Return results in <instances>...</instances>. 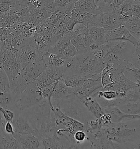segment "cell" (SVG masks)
<instances>
[{
  "mask_svg": "<svg viewBox=\"0 0 140 149\" xmlns=\"http://www.w3.org/2000/svg\"><path fill=\"white\" fill-rule=\"evenodd\" d=\"M106 64L93 52L78 54L72 58L66 59L63 66L64 77L80 75L91 78L93 75L101 73Z\"/></svg>",
  "mask_w": 140,
  "mask_h": 149,
  "instance_id": "cell-1",
  "label": "cell"
},
{
  "mask_svg": "<svg viewBox=\"0 0 140 149\" xmlns=\"http://www.w3.org/2000/svg\"><path fill=\"white\" fill-rule=\"evenodd\" d=\"M135 50V47L128 42L111 41L101 45L94 53L106 63L125 69Z\"/></svg>",
  "mask_w": 140,
  "mask_h": 149,
  "instance_id": "cell-2",
  "label": "cell"
},
{
  "mask_svg": "<svg viewBox=\"0 0 140 149\" xmlns=\"http://www.w3.org/2000/svg\"><path fill=\"white\" fill-rule=\"evenodd\" d=\"M116 149H127L140 139V120L122 123L111 122L102 127Z\"/></svg>",
  "mask_w": 140,
  "mask_h": 149,
  "instance_id": "cell-3",
  "label": "cell"
},
{
  "mask_svg": "<svg viewBox=\"0 0 140 149\" xmlns=\"http://www.w3.org/2000/svg\"><path fill=\"white\" fill-rule=\"evenodd\" d=\"M52 106L57 107L66 116L84 124L95 119L83 102L74 95H70L58 100H52Z\"/></svg>",
  "mask_w": 140,
  "mask_h": 149,
  "instance_id": "cell-4",
  "label": "cell"
},
{
  "mask_svg": "<svg viewBox=\"0 0 140 149\" xmlns=\"http://www.w3.org/2000/svg\"><path fill=\"white\" fill-rule=\"evenodd\" d=\"M46 70V65L43 59L32 62L22 70L19 75L15 89L13 92L14 98L24 91L29 84Z\"/></svg>",
  "mask_w": 140,
  "mask_h": 149,
  "instance_id": "cell-5",
  "label": "cell"
},
{
  "mask_svg": "<svg viewBox=\"0 0 140 149\" xmlns=\"http://www.w3.org/2000/svg\"><path fill=\"white\" fill-rule=\"evenodd\" d=\"M43 98L40 90L34 81L15 98V108L20 110L26 109L38 104Z\"/></svg>",
  "mask_w": 140,
  "mask_h": 149,
  "instance_id": "cell-6",
  "label": "cell"
},
{
  "mask_svg": "<svg viewBox=\"0 0 140 149\" xmlns=\"http://www.w3.org/2000/svg\"><path fill=\"white\" fill-rule=\"evenodd\" d=\"M4 72L8 79L10 87L13 93L18 78L22 71L21 63L17 54L12 53L2 64Z\"/></svg>",
  "mask_w": 140,
  "mask_h": 149,
  "instance_id": "cell-7",
  "label": "cell"
},
{
  "mask_svg": "<svg viewBox=\"0 0 140 149\" xmlns=\"http://www.w3.org/2000/svg\"><path fill=\"white\" fill-rule=\"evenodd\" d=\"M0 106L9 109H15V101L4 69L0 72Z\"/></svg>",
  "mask_w": 140,
  "mask_h": 149,
  "instance_id": "cell-8",
  "label": "cell"
},
{
  "mask_svg": "<svg viewBox=\"0 0 140 149\" xmlns=\"http://www.w3.org/2000/svg\"><path fill=\"white\" fill-rule=\"evenodd\" d=\"M96 26L103 27L108 31H112L122 25L116 8L111 12L96 15Z\"/></svg>",
  "mask_w": 140,
  "mask_h": 149,
  "instance_id": "cell-9",
  "label": "cell"
},
{
  "mask_svg": "<svg viewBox=\"0 0 140 149\" xmlns=\"http://www.w3.org/2000/svg\"><path fill=\"white\" fill-rule=\"evenodd\" d=\"M14 116L12 123L15 133L24 134H33L35 136L36 131L31 126L26 115L22 110L15 109L13 110Z\"/></svg>",
  "mask_w": 140,
  "mask_h": 149,
  "instance_id": "cell-10",
  "label": "cell"
},
{
  "mask_svg": "<svg viewBox=\"0 0 140 149\" xmlns=\"http://www.w3.org/2000/svg\"><path fill=\"white\" fill-rule=\"evenodd\" d=\"M41 149H70V142L65 137L57 133L43 136L39 139Z\"/></svg>",
  "mask_w": 140,
  "mask_h": 149,
  "instance_id": "cell-11",
  "label": "cell"
},
{
  "mask_svg": "<svg viewBox=\"0 0 140 149\" xmlns=\"http://www.w3.org/2000/svg\"><path fill=\"white\" fill-rule=\"evenodd\" d=\"M17 55L21 63L22 70L31 62L42 59L43 53L27 43L20 49Z\"/></svg>",
  "mask_w": 140,
  "mask_h": 149,
  "instance_id": "cell-12",
  "label": "cell"
},
{
  "mask_svg": "<svg viewBox=\"0 0 140 149\" xmlns=\"http://www.w3.org/2000/svg\"><path fill=\"white\" fill-rule=\"evenodd\" d=\"M111 41H125L130 43L135 47L139 45L138 40L123 25L109 31L107 42Z\"/></svg>",
  "mask_w": 140,
  "mask_h": 149,
  "instance_id": "cell-13",
  "label": "cell"
},
{
  "mask_svg": "<svg viewBox=\"0 0 140 149\" xmlns=\"http://www.w3.org/2000/svg\"><path fill=\"white\" fill-rule=\"evenodd\" d=\"M15 137L19 145V149H41L39 139L33 134H24L15 133Z\"/></svg>",
  "mask_w": 140,
  "mask_h": 149,
  "instance_id": "cell-14",
  "label": "cell"
},
{
  "mask_svg": "<svg viewBox=\"0 0 140 149\" xmlns=\"http://www.w3.org/2000/svg\"><path fill=\"white\" fill-rule=\"evenodd\" d=\"M105 113L111 115V122L122 123L140 120V115L127 114L123 112L118 107H114L104 109Z\"/></svg>",
  "mask_w": 140,
  "mask_h": 149,
  "instance_id": "cell-15",
  "label": "cell"
},
{
  "mask_svg": "<svg viewBox=\"0 0 140 149\" xmlns=\"http://www.w3.org/2000/svg\"><path fill=\"white\" fill-rule=\"evenodd\" d=\"M90 149H116L113 142L108 138L103 128L98 130Z\"/></svg>",
  "mask_w": 140,
  "mask_h": 149,
  "instance_id": "cell-16",
  "label": "cell"
},
{
  "mask_svg": "<svg viewBox=\"0 0 140 149\" xmlns=\"http://www.w3.org/2000/svg\"><path fill=\"white\" fill-rule=\"evenodd\" d=\"M76 90V88L66 86L62 79L57 81L51 97V101L61 100L70 95H74Z\"/></svg>",
  "mask_w": 140,
  "mask_h": 149,
  "instance_id": "cell-17",
  "label": "cell"
},
{
  "mask_svg": "<svg viewBox=\"0 0 140 149\" xmlns=\"http://www.w3.org/2000/svg\"><path fill=\"white\" fill-rule=\"evenodd\" d=\"M80 100L83 102L84 105L87 108L88 110L95 117L99 118L104 114V110L94 97L90 96L83 97Z\"/></svg>",
  "mask_w": 140,
  "mask_h": 149,
  "instance_id": "cell-18",
  "label": "cell"
},
{
  "mask_svg": "<svg viewBox=\"0 0 140 149\" xmlns=\"http://www.w3.org/2000/svg\"><path fill=\"white\" fill-rule=\"evenodd\" d=\"M120 19L123 25L126 27L131 34L139 40L140 36V17L134 16L127 18L120 17Z\"/></svg>",
  "mask_w": 140,
  "mask_h": 149,
  "instance_id": "cell-19",
  "label": "cell"
},
{
  "mask_svg": "<svg viewBox=\"0 0 140 149\" xmlns=\"http://www.w3.org/2000/svg\"><path fill=\"white\" fill-rule=\"evenodd\" d=\"M88 29L90 35L95 43L101 47L107 42L110 31L99 26L91 27Z\"/></svg>",
  "mask_w": 140,
  "mask_h": 149,
  "instance_id": "cell-20",
  "label": "cell"
},
{
  "mask_svg": "<svg viewBox=\"0 0 140 149\" xmlns=\"http://www.w3.org/2000/svg\"><path fill=\"white\" fill-rule=\"evenodd\" d=\"M74 7L82 12L92 15H97L102 13L97 7L95 0H78Z\"/></svg>",
  "mask_w": 140,
  "mask_h": 149,
  "instance_id": "cell-21",
  "label": "cell"
},
{
  "mask_svg": "<svg viewBox=\"0 0 140 149\" xmlns=\"http://www.w3.org/2000/svg\"><path fill=\"white\" fill-rule=\"evenodd\" d=\"M71 43L70 31H69L57 40L54 44L51 45L47 52L60 56L62 52Z\"/></svg>",
  "mask_w": 140,
  "mask_h": 149,
  "instance_id": "cell-22",
  "label": "cell"
},
{
  "mask_svg": "<svg viewBox=\"0 0 140 149\" xmlns=\"http://www.w3.org/2000/svg\"><path fill=\"white\" fill-rule=\"evenodd\" d=\"M42 59L46 67L47 66H63L65 59L59 55L49 52H46L43 54Z\"/></svg>",
  "mask_w": 140,
  "mask_h": 149,
  "instance_id": "cell-23",
  "label": "cell"
},
{
  "mask_svg": "<svg viewBox=\"0 0 140 149\" xmlns=\"http://www.w3.org/2000/svg\"><path fill=\"white\" fill-rule=\"evenodd\" d=\"M118 107L124 113L140 115V101L122 103Z\"/></svg>",
  "mask_w": 140,
  "mask_h": 149,
  "instance_id": "cell-24",
  "label": "cell"
},
{
  "mask_svg": "<svg viewBox=\"0 0 140 149\" xmlns=\"http://www.w3.org/2000/svg\"><path fill=\"white\" fill-rule=\"evenodd\" d=\"M87 79V78L83 76L74 75L64 77L62 80L66 86L69 88H77L81 86Z\"/></svg>",
  "mask_w": 140,
  "mask_h": 149,
  "instance_id": "cell-25",
  "label": "cell"
},
{
  "mask_svg": "<svg viewBox=\"0 0 140 149\" xmlns=\"http://www.w3.org/2000/svg\"><path fill=\"white\" fill-rule=\"evenodd\" d=\"M0 149H19V145L15 137L4 132L0 141Z\"/></svg>",
  "mask_w": 140,
  "mask_h": 149,
  "instance_id": "cell-26",
  "label": "cell"
},
{
  "mask_svg": "<svg viewBox=\"0 0 140 149\" xmlns=\"http://www.w3.org/2000/svg\"><path fill=\"white\" fill-rule=\"evenodd\" d=\"M45 72L53 80L57 81L64 78V72L63 66H47Z\"/></svg>",
  "mask_w": 140,
  "mask_h": 149,
  "instance_id": "cell-27",
  "label": "cell"
},
{
  "mask_svg": "<svg viewBox=\"0 0 140 149\" xmlns=\"http://www.w3.org/2000/svg\"><path fill=\"white\" fill-rule=\"evenodd\" d=\"M35 82L38 88L41 90L48 87L55 81L51 79L44 71L36 78Z\"/></svg>",
  "mask_w": 140,
  "mask_h": 149,
  "instance_id": "cell-28",
  "label": "cell"
},
{
  "mask_svg": "<svg viewBox=\"0 0 140 149\" xmlns=\"http://www.w3.org/2000/svg\"><path fill=\"white\" fill-rule=\"evenodd\" d=\"M126 68H140V46L135 47V50L129 59Z\"/></svg>",
  "mask_w": 140,
  "mask_h": 149,
  "instance_id": "cell-29",
  "label": "cell"
},
{
  "mask_svg": "<svg viewBox=\"0 0 140 149\" xmlns=\"http://www.w3.org/2000/svg\"><path fill=\"white\" fill-rule=\"evenodd\" d=\"M78 54V52L74 45L71 43L62 52L60 56L66 60L75 57Z\"/></svg>",
  "mask_w": 140,
  "mask_h": 149,
  "instance_id": "cell-30",
  "label": "cell"
},
{
  "mask_svg": "<svg viewBox=\"0 0 140 149\" xmlns=\"http://www.w3.org/2000/svg\"><path fill=\"white\" fill-rule=\"evenodd\" d=\"M4 130L6 133L13 135L15 133L14 128L12 123L10 121H6L4 123Z\"/></svg>",
  "mask_w": 140,
  "mask_h": 149,
  "instance_id": "cell-31",
  "label": "cell"
},
{
  "mask_svg": "<svg viewBox=\"0 0 140 149\" xmlns=\"http://www.w3.org/2000/svg\"><path fill=\"white\" fill-rule=\"evenodd\" d=\"M6 122V120L3 118L2 114L0 113V141L1 140L2 136H4V123Z\"/></svg>",
  "mask_w": 140,
  "mask_h": 149,
  "instance_id": "cell-32",
  "label": "cell"
},
{
  "mask_svg": "<svg viewBox=\"0 0 140 149\" xmlns=\"http://www.w3.org/2000/svg\"><path fill=\"white\" fill-rule=\"evenodd\" d=\"M132 1L135 2H137V3H140V0H132Z\"/></svg>",
  "mask_w": 140,
  "mask_h": 149,
  "instance_id": "cell-33",
  "label": "cell"
},
{
  "mask_svg": "<svg viewBox=\"0 0 140 149\" xmlns=\"http://www.w3.org/2000/svg\"><path fill=\"white\" fill-rule=\"evenodd\" d=\"M2 70H3V67H2V66L0 65V72Z\"/></svg>",
  "mask_w": 140,
  "mask_h": 149,
  "instance_id": "cell-34",
  "label": "cell"
}]
</instances>
